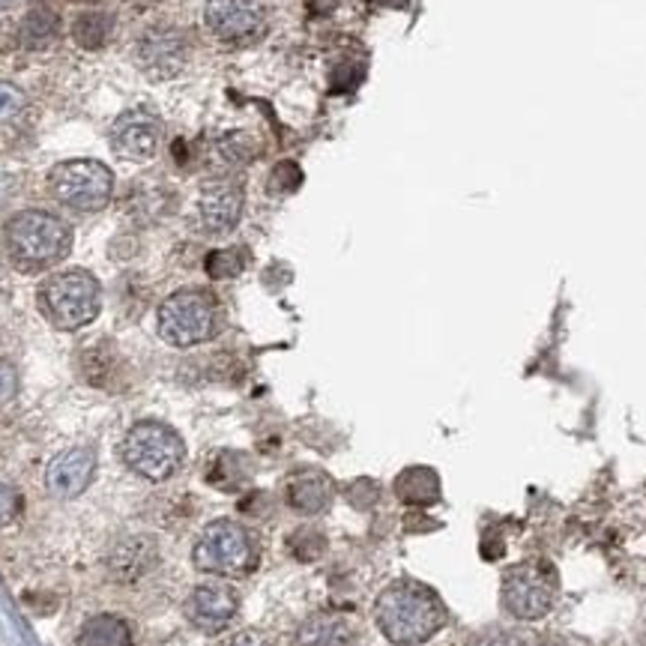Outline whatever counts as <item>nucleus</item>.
<instances>
[{"instance_id":"20e7f679","label":"nucleus","mask_w":646,"mask_h":646,"mask_svg":"<svg viewBox=\"0 0 646 646\" xmlns=\"http://www.w3.org/2000/svg\"><path fill=\"white\" fill-rule=\"evenodd\" d=\"M124 461L148 482H168L186 461V443L162 422H138L124 437Z\"/></svg>"},{"instance_id":"b1692460","label":"nucleus","mask_w":646,"mask_h":646,"mask_svg":"<svg viewBox=\"0 0 646 646\" xmlns=\"http://www.w3.org/2000/svg\"><path fill=\"white\" fill-rule=\"evenodd\" d=\"M19 515H22V494H19V488L0 482V530L10 527Z\"/></svg>"},{"instance_id":"7ed1b4c3","label":"nucleus","mask_w":646,"mask_h":646,"mask_svg":"<svg viewBox=\"0 0 646 646\" xmlns=\"http://www.w3.org/2000/svg\"><path fill=\"white\" fill-rule=\"evenodd\" d=\"M39 306L57 329H81L103 308V287L87 270H63L48 275L39 287Z\"/></svg>"},{"instance_id":"bb28decb","label":"nucleus","mask_w":646,"mask_h":646,"mask_svg":"<svg viewBox=\"0 0 646 646\" xmlns=\"http://www.w3.org/2000/svg\"><path fill=\"white\" fill-rule=\"evenodd\" d=\"M227 646H270V644H267L261 635H255V632H243V635L234 637Z\"/></svg>"},{"instance_id":"6ab92c4d","label":"nucleus","mask_w":646,"mask_h":646,"mask_svg":"<svg viewBox=\"0 0 646 646\" xmlns=\"http://www.w3.org/2000/svg\"><path fill=\"white\" fill-rule=\"evenodd\" d=\"M79 646H132V632L120 616L99 613L84 623L79 635Z\"/></svg>"},{"instance_id":"412c9836","label":"nucleus","mask_w":646,"mask_h":646,"mask_svg":"<svg viewBox=\"0 0 646 646\" xmlns=\"http://www.w3.org/2000/svg\"><path fill=\"white\" fill-rule=\"evenodd\" d=\"M114 19L108 12H84L75 27H72V36H75V43L84 48H103L108 43V36H111Z\"/></svg>"},{"instance_id":"393cba45","label":"nucleus","mask_w":646,"mask_h":646,"mask_svg":"<svg viewBox=\"0 0 646 646\" xmlns=\"http://www.w3.org/2000/svg\"><path fill=\"white\" fill-rule=\"evenodd\" d=\"M24 108V93L15 84L0 81V120H12Z\"/></svg>"},{"instance_id":"5701e85b","label":"nucleus","mask_w":646,"mask_h":646,"mask_svg":"<svg viewBox=\"0 0 646 646\" xmlns=\"http://www.w3.org/2000/svg\"><path fill=\"white\" fill-rule=\"evenodd\" d=\"M291 551H294L299 560H318L324 551H327V539L315 530H299V533L291 536Z\"/></svg>"},{"instance_id":"2eb2a0df","label":"nucleus","mask_w":646,"mask_h":646,"mask_svg":"<svg viewBox=\"0 0 646 646\" xmlns=\"http://www.w3.org/2000/svg\"><path fill=\"white\" fill-rule=\"evenodd\" d=\"M332 503V482L318 470L296 473L287 482V506L303 515H318Z\"/></svg>"},{"instance_id":"423d86ee","label":"nucleus","mask_w":646,"mask_h":646,"mask_svg":"<svg viewBox=\"0 0 646 646\" xmlns=\"http://www.w3.org/2000/svg\"><path fill=\"white\" fill-rule=\"evenodd\" d=\"M48 189L63 207L79 213H99L114 198V171L96 160L57 162L48 171Z\"/></svg>"},{"instance_id":"ddd939ff","label":"nucleus","mask_w":646,"mask_h":646,"mask_svg":"<svg viewBox=\"0 0 646 646\" xmlns=\"http://www.w3.org/2000/svg\"><path fill=\"white\" fill-rule=\"evenodd\" d=\"M93 470H96V455H93V449L75 446V449H67V453L57 455L55 461L48 465L46 485L55 497L72 500L87 491Z\"/></svg>"},{"instance_id":"f03ea898","label":"nucleus","mask_w":646,"mask_h":646,"mask_svg":"<svg viewBox=\"0 0 646 646\" xmlns=\"http://www.w3.org/2000/svg\"><path fill=\"white\" fill-rule=\"evenodd\" d=\"M3 243L19 270L39 272L67 258L72 249V227L46 210H24L7 222Z\"/></svg>"},{"instance_id":"39448f33","label":"nucleus","mask_w":646,"mask_h":646,"mask_svg":"<svg viewBox=\"0 0 646 646\" xmlns=\"http://www.w3.org/2000/svg\"><path fill=\"white\" fill-rule=\"evenodd\" d=\"M160 332L174 348H195L210 341L219 332L215 296L198 287L171 294L160 306Z\"/></svg>"},{"instance_id":"6e6552de","label":"nucleus","mask_w":646,"mask_h":646,"mask_svg":"<svg viewBox=\"0 0 646 646\" xmlns=\"http://www.w3.org/2000/svg\"><path fill=\"white\" fill-rule=\"evenodd\" d=\"M500 596H503V608L515 620L533 623L554 608V580L544 568L524 563V566L509 568V575L503 578Z\"/></svg>"},{"instance_id":"aec40b11","label":"nucleus","mask_w":646,"mask_h":646,"mask_svg":"<svg viewBox=\"0 0 646 646\" xmlns=\"http://www.w3.org/2000/svg\"><path fill=\"white\" fill-rule=\"evenodd\" d=\"M57 27H60V22H57L55 12L46 10V7L31 10L22 24V46L27 48L48 46V43L57 36Z\"/></svg>"},{"instance_id":"4468645a","label":"nucleus","mask_w":646,"mask_h":646,"mask_svg":"<svg viewBox=\"0 0 646 646\" xmlns=\"http://www.w3.org/2000/svg\"><path fill=\"white\" fill-rule=\"evenodd\" d=\"M153 563H156V542L148 536H129L124 542L114 544V551L108 554V572L120 584L144 578Z\"/></svg>"},{"instance_id":"1a4fd4ad","label":"nucleus","mask_w":646,"mask_h":646,"mask_svg":"<svg viewBox=\"0 0 646 646\" xmlns=\"http://www.w3.org/2000/svg\"><path fill=\"white\" fill-rule=\"evenodd\" d=\"M204 22L222 43H249L263 34L267 12L261 0H207Z\"/></svg>"},{"instance_id":"a211bd4d","label":"nucleus","mask_w":646,"mask_h":646,"mask_svg":"<svg viewBox=\"0 0 646 646\" xmlns=\"http://www.w3.org/2000/svg\"><path fill=\"white\" fill-rule=\"evenodd\" d=\"M148 67L156 69V75L168 79L174 72H180L186 57H189V46L180 34H162L148 43Z\"/></svg>"},{"instance_id":"9d476101","label":"nucleus","mask_w":646,"mask_h":646,"mask_svg":"<svg viewBox=\"0 0 646 646\" xmlns=\"http://www.w3.org/2000/svg\"><path fill=\"white\" fill-rule=\"evenodd\" d=\"M243 207H246L243 186L227 177H215V180H207L198 195V222L213 237L231 234L243 219Z\"/></svg>"},{"instance_id":"dca6fc26","label":"nucleus","mask_w":646,"mask_h":646,"mask_svg":"<svg viewBox=\"0 0 646 646\" xmlns=\"http://www.w3.org/2000/svg\"><path fill=\"white\" fill-rule=\"evenodd\" d=\"M351 625L339 613H315L296 632V646H348Z\"/></svg>"},{"instance_id":"a878e982","label":"nucleus","mask_w":646,"mask_h":646,"mask_svg":"<svg viewBox=\"0 0 646 646\" xmlns=\"http://www.w3.org/2000/svg\"><path fill=\"white\" fill-rule=\"evenodd\" d=\"M470 646H527L518 632H488V635L477 637Z\"/></svg>"},{"instance_id":"f3484780","label":"nucleus","mask_w":646,"mask_h":646,"mask_svg":"<svg viewBox=\"0 0 646 646\" xmlns=\"http://www.w3.org/2000/svg\"><path fill=\"white\" fill-rule=\"evenodd\" d=\"M396 494L408 506H431L434 500L441 497L437 473L428 467H410L396 479Z\"/></svg>"},{"instance_id":"f257e3e1","label":"nucleus","mask_w":646,"mask_h":646,"mask_svg":"<svg viewBox=\"0 0 646 646\" xmlns=\"http://www.w3.org/2000/svg\"><path fill=\"white\" fill-rule=\"evenodd\" d=\"M375 620L389 644L420 646L446 625V608L420 580H396L377 596Z\"/></svg>"},{"instance_id":"9b49d317","label":"nucleus","mask_w":646,"mask_h":646,"mask_svg":"<svg viewBox=\"0 0 646 646\" xmlns=\"http://www.w3.org/2000/svg\"><path fill=\"white\" fill-rule=\"evenodd\" d=\"M162 141L160 117L144 111L120 114L111 126V150L126 162H148Z\"/></svg>"},{"instance_id":"0eeeda50","label":"nucleus","mask_w":646,"mask_h":646,"mask_svg":"<svg viewBox=\"0 0 646 646\" xmlns=\"http://www.w3.org/2000/svg\"><path fill=\"white\" fill-rule=\"evenodd\" d=\"M192 560L204 575L243 578L258 566V548L239 524L213 521L195 542Z\"/></svg>"},{"instance_id":"f8f14e48","label":"nucleus","mask_w":646,"mask_h":646,"mask_svg":"<svg viewBox=\"0 0 646 646\" xmlns=\"http://www.w3.org/2000/svg\"><path fill=\"white\" fill-rule=\"evenodd\" d=\"M237 592L234 587H227L222 580H210L195 587L192 596L186 599V616L195 629H201L207 635H215L231 625V620L237 616Z\"/></svg>"},{"instance_id":"4be33fe9","label":"nucleus","mask_w":646,"mask_h":646,"mask_svg":"<svg viewBox=\"0 0 646 646\" xmlns=\"http://www.w3.org/2000/svg\"><path fill=\"white\" fill-rule=\"evenodd\" d=\"M243 251L237 249H219L207 258V272L210 279H234L243 272Z\"/></svg>"}]
</instances>
